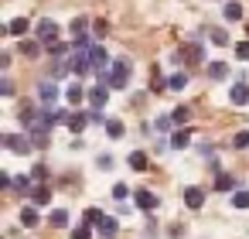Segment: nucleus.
<instances>
[{
    "instance_id": "obj_29",
    "label": "nucleus",
    "mask_w": 249,
    "mask_h": 239,
    "mask_svg": "<svg viewBox=\"0 0 249 239\" xmlns=\"http://www.w3.org/2000/svg\"><path fill=\"white\" fill-rule=\"evenodd\" d=\"M188 144H191V133H188V130H178V133L171 137V147H174V150H184Z\"/></svg>"
},
{
    "instance_id": "obj_28",
    "label": "nucleus",
    "mask_w": 249,
    "mask_h": 239,
    "mask_svg": "<svg viewBox=\"0 0 249 239\" xmlns=\"http://www.w3.org/2000/svg\"><path fill=\"white\" fill-rule=\"evenodd\" d=\"M69 72H72V62H65V58L62 62H52V79H65Z\"/></svg>"
},
{
    "instance_id": "obj_37",
    "label": "nucleus",
    "mask_w": 249,
    "mask_h": 239,
    "mask_svg": "<svg viewBox=\"0 0 249 239\" xmlns=\"http://www.w3.org/2000/svg\"><path fill=\"white\" fill-rule=\"evenodd\" d=\"M92 35H96V38H106V35H109V24H106V21H92Z\"/></svg>"
},
{
    "instance_id": "obj_14",
    "label": "nucleus",
    "mask_w": 249,
    "mask_h": 239,
    "mask_svg": "<svg viewBox=\"0 0 249 239\" xmlns=\"http://www.w3.org/2000/svg\"><path fill=\"white\" fill-rule=\"evenodd\" d=\"M45 52L52 55V62H62V58L72 52V45H65V41H52V45H45Z\"/></svg>"
},
{
    "instance_id": "obj_4",
    "label": "nucleus",
    "mask_w": 249,
    "mask_h": 239,
    "mask_svg": "<svg viewBox=\"0 0 249 239\" xmlns=\"http://www.w3.org/2000/svg\"><path fill=\"white\" fill-rule=\"evenodd\" d=\"M4 147L11 154H31V137H21V133H4Z\"/></svg>"
},
{
    "instance_id": "obj_42",
    "label": "nucleus",
    "mask_w": 249,
    "mask_h": 239,
    "mask_svg": "<svg viewBox=\"0 0 249 239\" xmlns=\"http://www.w3.org/2000/svg\"><path fill=\"white\" fill-rule=\"evenodd\" d=\"M96 164H99V167H103V171H109V167H113V154H103V157H99V161H96Z\"/></svg>"
},
{
    "instance_id": "obj_7",
    "label": "nucleus",
    "mask_w": 249,
    "mask_h": 239,
    "mask_svg": "<svg viewBox=\"0 0 249 239\" xmlns=\"http://www.w3.org/2000/svg\"><path fill=\"white\" fill-rule=\"evenodd\" d=\"M72 72H75L79 79H86L89 72H96L92 62H89V52H75V55H72Z\"/></svg>"
},
{
    "instance_id": "obj_9",
    "label": "nucleus",
    "mask_w": 249,
    "mask_h": 239,
    "mask_svg": "<svg viewBox=\"0 0 249 239\" xmlns=\"http://www.w3.org/2000/svg\"><path fill=\"white\" fill-rule=\"evenodd\" d=\"M229 103H232V106H246V103H249V86H246V82H235V86L229 89Z\"/></svg>"
},
{
    "instance_id": "obj_18",
    "label": "nucleus",
    "mask_w": 249,
    "mask_h": 239,
    "mask_svg": "<svg viewBox=\"0 0 249 239\" xmlns=\"http://www.w3.org/2000/svg\"><path fill=\"white\" fill-rule=\"evenodd\" d=\"M123 133H126V127H123V120H116V116H109V120H106V137H109V140H120Z\"/></svg>"
},
{
    "instance_id": "obj_3",
    "label": "nucleus",
    "mask_w": 249,
    "mask_h": 239,
    "mask_svg": "<svg viewBox=\"0 0 249 239\" xmlns=\"http://www.w3.org/2000/svg\"><path fill=\"white\" fill-rule=\"evenodd\" d=\"M35 35H38L41 45H52V41H58V24H55L52 18H41L38 28H35Z\"/></svg>"
},
{
    "instance_id": "obj_35",
    "label": "nucleus",
    "mask_w": 249,
    "mask_h": 239,
    "mask_svg": "<svg viewBox=\"0 0 249 239\" xmlns=\"http://www.w3.org/2000/svg\"><path fill=\"white\" fill-rule=\"evenodd\" d=\"M171 116H174V123H178V127H184V123H188V116H191V110H188V106H178Z\"/></svg>"
},
{
    "instance_id": "obj_11",
    "label": "nucleus",
    "mask_w": 249,
    "mask_h": 239,
    "mask_svg": "<svg viewBox=\"0 0 249 239\" xmlns=\"http://www.w3.org/2000/svg\"><path fill=\"white\" fill-rule=\"evenodd\" d=\"M65 99H69L72 106H82V99H89V92L82 89V82H72V86L65 89Z\"/></svg>"
},
{
    "instance_id": "obj_19",
    "label": "nucleus",
    "mask_w": 249,
    "mask_h": 239,
    "mask_svg": "<svg viewBox=\"0 0 249 239\" xmlns=\"http://www.w3.org/2000/svg\"><path fill=\"white\" fill-rule=\"evenodd\" d=\"M116 232H120V222H116L113 215H106V219L99 222V236H103V239H113Z\"/></svg>"
},
{
    "instance_id": "obj_32",
    "label": "nucleus",
    "mask_w": 249,
    "mask_h": 239,
    "mask_svg": "<svg viewBox=\"0 0 249 239\" xmlns=\"http://www.w3.org/2000/svg\"><path fill=\"white\" fill-rule=\"evenodd\" d=\"M14 191H35V178L18 174V178H14Z\"/></svg>"
},
{
    "instance_id": "obj_5",
    "label": "nucleus",
    "mask_w": 249,
    "mask_h": 239,
    "mask_svg": "<svg viewBox=\"0 0 249 239\" xmlns=\"http://www.w3.org/2000/svg\"><path fill=\"white\" fill-rule=\"evenodd\" d=\"M133 205H137L140 212H154V208H157V195H154L150 188H137V191H133Z\"/></svg>"
},
{
    "instance_id": "obj_34",
    "label": "nucleus",
    "mask_w": 249,
    "mask_h": 239,
    "mask_svg": "<svg viewBox=\"0 0 249 239\" xmlns=\"http://www.w3.org/2000/svg\"><path fill=\"white\" fill-rule=\"evenodd\" d=\"M72 239H92V225H86V222H79V225L72 229Z\"/></svg>"
},
{
    "instance_id": "obj_21",
    "label": "nucleus",
    "mask_w": 249,
    "mask_h": 239,
    "mask_svg": "<svg viewBox=\"0 0 249 239\" xmlns=\"http://www.w3.org/2000/svg\"><path fill=\"white\" fill-rule=\"evenodd\" d=\"M181 58H188L191 65H198V62H205V48H201V45H188V48L181 52Z\"/></svg>"
},
{
    "instance_id": "obj_30",
    "label": "nucleus",
    "mask_w": 249,
    "mask_h": 239,
    "mask_svg": "<svg viewBox=\"0 0 249 239\" xmlns=\"http://www.w3.org/2000/svg\"><path fill=\"white\" fill-rule=\"evenodd\" d=\"M103 219H106V215H103L99 208H86V215H82V222H86V225H92V229H99V222H103Z\"/></svg>"
},
{
    "instance_id": "obj_40",
    "label": "nucleus",
    "mask_w": 249,
    "mask_h": 239,
    "mask_svg": "<svg viewBox=\"0 0 249 239\" xmlns=\"http://www.w3.org/2000/svg\"><path fill=\"white\" fill-rule=\"evenodd\" d=\"M0 96H14V82L4 75V79H0Z\"/></svg>"
},
{
    "instance_id": "obj_26",
    "label": "nucleus",
    "mask_w": 249,
    "mask_h": 239,
    "mask_svg": "<svg viewBox=\"0 0 249 239\" xmlns=\"http://www.w3.org/2000/svg\"><path fill=\"white\" fill-rule=\"evenodd\" d=\"M215 191H235V178L232 174H215Z\"/></svg>"
},
{
    "instance_id": "obj_15",
    "label": "nucleus",
    "mask_w": 249,
    "mask_h": 239,
    "mask_svg": "<svg viewBox=\"0 0 249 239\" xmlns=\"http://www.w3.org/2000/svg\"><path fill=\"white\" fill-rule=\"evenodd\" d=\"M48 202H52L48 184H35V191H31V205H35V208H41V205H48Z\"/></svg>"
},
{
    "instance_id": "obj_24",
    "label": "nucleus",
    "mask_w": 249,
    "mask_h": 239,
    "mask_svg": "<svg viewBox=\"0 0 249 239\" xmlns=\"http://www.w3.org/2000/svg\"><path fill=\"white\" fill-rule=\"evenodd\" d=\"M184 86H188V72H174V75L167 79V89H171V92H181Z\"/></svg>"
},
{
    "instance_id": "obj_27",
    "label": "nucleus",
    "mask_w": 249,
    "mask_h": 239,
    "mask_svg": "<svg viewBox=\"0 0 249 239\" xmlns=\"http://www.w3.org/2000/svg\"><path fill=\"white\" fill-rule=\"evenodd\" d=\"M48 222H52L55 229H65V225H69V212H65V208H52Z\"/></svg>"
},
{
    "instance_id": "obj_33",
    "label": "nucleus",
    "mask_w": 249,
    "mask_h": 239,
    "mask_svg": "<svg viewBox=\"0 0 249 239\" xmlns=\"http://www.w3.org/2000/svg\"><path fill=\"white\" fill-rule=\"evenodd\" d=\"M232 208H249V191H246V188L232 191Z\"/></svg>"
},
{
    "instance_id": "obj_17",
    "label": "nucleus",
    "mask_w": 249,
    "mask_h": 239,
    "mask_svg": "<svg viewBox=\"0 0 249 239\" xmlns=\"http://www.w3.org/2000/svg\"><path fill=\"white\" fill-rule=\"evenodd\" d=\"M89 123H92L89 113H72V116H69V130H72V133H82Z\"/></svg>"
},
{
    "instance_id": "obj_8",
    "label": "nucleus",
    "mask_w": 249,
    "mask_h": 239,
    "mask_svg": "<svg viewBox=\"0 0 249 239\" xmlns=\"http://www.w3.org/2000/svg\"><path fill=\"white\" fill-rule=\"evenodd\" d=\"M109 92H113L109 86H92V89H89V103H92V110H103L106 99H109Z\"/></svg>"
},
{
    "instance_id": "obj_31",
    "label": "nucleus",
    "mask_w": 249,
    "mask_h": 239,
    "mask_svg": "<svg viewBox=\"0 0 249 239\" xmlns=\"http://www.w3.org/2000/svg\"><path fill=\"white\" fill-rule=\"evenodd\" d=\"M208 75H212V79H225V75H229V65H225V62H208Z\"/></svg>"
},
{
    "instance_id": "obj_16",
    "label": "nucleus",
    "mask_w": 249,
    "mask_h": 239,
    "mask_svg": "<svg viewBox=\"0 0 249 239\" xmlns=\"http://www.w3.org/2000/svg\"><path fill=\"white\" fill-rule=\"evenodd\" d=\"M89 28H92V21H89V18H75V21L69 24L72 38H86V35H89Z\"/></svg>"
},
{
    "instance_id": "obj_12",
    "label": "nucleus",
    "mask_w": 249,
    "mask_h": 239,
    "mask_svg": "<svg viewBox=\"0 0 249 239\" xmlns=\"http://www.w3.org/2000/svg\"><path fill=\"white\" fill-rule=\"evenodd\" d=\"M184 205H188V208H201V205H205V191L195 188V184L184 188Z\"/></svg>"
},
{
    "instance_id": "obj_36",
    "label": "nucleus",
    "mask_w": 249,
    "mask_h": 239,
    "mask_svg": "<svg viewBox=\"0 0 249 239\" xmlns=\"http://www.w3.org/2000/svg\"><path fill=\"white\" fill-rule=\"evenodd\" d=\"M212 45H218V48H222V45H229V35H225L222 28H212Z\"/></svg>"
},
{
    "instance_id": "obj_39",
    "label": "nucleus",
    "mask_w": 249,
    "mask_h": 239,
    "mask_svg": "<svg viewBox=\"0 0 249 239\" xmlns=\"http://www.w3.org/2000/svg\"><path fill=\"white\" fill-rule=\"evenodd\" d=\"M235 58L239 62H249V41H239L235 45Z\"/></svg>"
},
{
    "instance_id": "obj_38",
    "label": "nucleus",
    "mask_w": 249,
    "mask_h": 239,
    "mask_svg": "<svg viewBox=\"0 0 249 239\" xmlns=\"http://www.w3.org/2000/svg\"><path fill=\"white\" fill-rule=\"evenodd\" d=\"M232 144H235V147H239V150H246V147H249V130H239V133H235V140H232Z\"/></svg>"
},
{
    "instance_id": "obj_6",
    "label": "nucleus",
    "mask_w": 249,
    "mask_h": 239,
    "mask_svg": "<svg viewBox=\"0 0 249 239\" xmlns=\"http://www.w3.org/2000/svg\"><path fill=\"white\" fill-rule=\"evenodd\" d=\"M89 62H92V69H96V72H106V69L113 65L103 45H92V48H89Z\"/></svg>"
},
{
    "instance_id": "obj_44",
    "label": "nucleus",
    "mask_w": 249,
    "mask_h": 239,
    "mask_svg": "<svg viewBox=\"0 0 249 239\" xmlns=\"http://www.w3.org/2000/svg\"><path fill=\"white\" fill-rule=\"evenodd\" d=\"M89 120H92V123H103V127H106V120H103V113H99V110H92V113H89Z\"/></svg>"
},
{
    "instance_id": "obj_20",
    "label": "nucleus",
    "mask_w": 249,
    "mask_h": 239,
    "mask_svg": "<svg viewBox=\"0 0 249 239\" xmlns=\"http://www.w3.org/2000/svg\"><path fill=\"white\" fill-rule=\"evenodd\" d=\"M28 28H31V24H28V18H14V21L7 24V35H14V38H24V35H28Z\"/></svg>"
},
{
    "instance_id": "obj_10",
    "label": "nucleus",
    "mask_w": 249,
    "mask_h": 239,
    "mask_svg": "<svg viewBox=\"0 0 249 239\" xmlns=\"http://www.w3.org/2000/svg\"><path fill=\"white\" fill-rule=\"evenodd\" d=\"M18 52H21V55H24V58H38V55H41V52H45V45H41V41H38V38H24V41H21V48H18Z\"/></svg>"
},
{
    "instance_id": "obj_13",
    "label": "nucleus",
    "mask_w": 249,
    "mask_h": 239,
    "mask_svg": "<svg viewBox=\"0 0 249 239\" xmlns=\"http://www.w3.org/2000/svg\"><path fill=\"white\" fill-rule=\"evenodd\" d=\"M222 18H225L229 24H235V21H242V4H239V0H229V4L222 7Z\"/></svg>"
},
{
    "instance_id": "obj_25",
    "label": "nucleus",
    "mask_w": 249,
    "mask_h": 239,
    "mask_svg": "<svg viewBox=\"0 0 249 239\" xmlns=\"http://www.w3.org/2000/svg\"><path fill=\"white\" fill-rule=\"evenodd\" d=\"M126 164H130L133 171H147V154H143V150H133V154L126 157Z\"/></svg>"
},
{
    "instance_id": "obj_43",
    "label": "nucleus",
    "mask_w": 249,
    "mask_h": 239,
    "mask_svg": "<svg viewBox=\"0 0 249 239\" xmlns=\"http://www.w3.org/2000/svg\"><path fill=\"white\" fill-rule=\"evenodd\" d=\"M113 195H116V198H120V202H123V198H126V195H130V188H126V184H116V188H113Z\"/></svg>"
},
{
    "instance_id": "obj_2",
    "label": "nucleus",
    "mask_w": 249,
    "mask_h": 239,
    "mask_svg": "<svg viewBox=\"0 0 249 239\" xmlns=\"http://www.w3.org/2000/svg\"><path fill=\"white\" fill-rule=\"evenodd\" d=\"M38 99H41V106H45V110H55V103L62 99V89H58V82H55V79L41 82V86H38Z\"/></svg>"
},
{
    "instance_id": "obj_22",
    "label": "nucleus",
    "mask_w": 249,
    "mask_h": 239,
    "mask_svg": "<svg viewBox=\"0 0 249 239\" xmlns=\"http://www.w3.org/2000/svg\"><path fill=\"white\" fill-rule=\"evenodd\" d=\"M174 127H178V123H174V116H167V113H160V116L154 120V130H157V133H171Z\"/></svg>"
},
{
    "instance_id": "obj_23",
    "label": "nucleus",
    "mask_w": 249,
    "mask_h": 239,
    "mask_svg": "<svg viewBox=\"0 0 249 239\" xmlns=\"http://www.w3.org/2000/svg\"><path fill=\"white\" fill-rule=\"evenodd\" d=\"M41 219H38V208L35 205H28V208H21V225H28V229H35Z\"/></svg>"
},
{
    "instance_id": "obj_41",
    "label": "nucleus",
    "mask_w": 249,
    "mask_h": 239,
    "mask_svg": "<svg viewBox=\"0 0 249 239\" xmlns=\"http://www.w3.org/2000/svg\"><path fill=\"white\" fill-rule=\"evenodd\" d=\"M31 178H35V181H45V178H48V167H45V164H35Z\"/></svg>"
},
{
    "instance_id": "obj_1",
    "label": "nucleus",
    "mask_w": 249,
    "mask_h": 239,
    "mask_svg": "<svg viewBox=\"0 0 249 239\" xmlns=\"http://www.w3.org/2000/svg\"><path fill=\"white\" fill-rule=\"evenodd\" d=\"M99 86H109V89H126L130 86V62L126 58H116L106 72H99Z\"/></svg>"
}]
</instances>
